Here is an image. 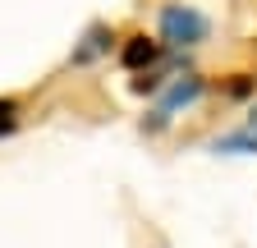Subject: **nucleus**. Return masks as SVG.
Instances as JSON below:
<instances>
[{"label": "nucleus", "mask_w": 257, "mask_h": 248, "mask_svg": "<svg viewBox=\"0 0 257 248\" xmlns=\"http://www.w3.org/2000/svg\"><path fill=\"white\" fill-rule=\"evenodd\" d=\"M207 19L198 10H188V5H170L166 14H161V37H166L170 46H198L207 37Z\"/></svg>", "instance_id": "1"}, {"label": "nucleus", "mask_w": 257, "mask_h": 248, "mask_svg": "<svg viewBox=\"0 0 257 248\" xmlns=\"http://www.w3.org/2000/svg\"><path fill=\"white\" fill-rule=\"evenodd\" d=\"M202 97V78H179V83H170V92L161 97V106H156V115L161 119H170L179 106H188V101H198Z\"/></svg>", "instance_id": "2"}, {"label": "nucleus", "mask_w": 257, "mask_h": 248, "mask_svg": "<svg viewBox=\"0 0 257 248\" xmlns=\"http://www.w3.org/2000/svg\"><path fill=\"white\" fill-rule=\"evenodd\" d=\"M156 55H161L156 42H147V37H128V46L119 51V65H124V69H147V65H156Z\"/></svg>", "instance_id": "3"}, {"label": "nucleus", "mask_w": 257, "mask_h": 248, "mask_svg": "<svg viewBox=\"0 0 257 248\" xmlns=\"http://www.w3.org/2000/svg\"><path fill=\"white\" fill-rule=\"evenodd\" d=\"M101 51H110V28L106 23H92L87 37H83V46L74 51V65H87V60H96Z\"/></svg>", "instance_id": "4"}, {"label": "nucleus", "mask_w": 257, "mask_h": 248, "mask_svg": "<svg viewBox=\"0 0 257 248\" xmlns=\"http://www.w3.org/2000/svg\"><path fill=\"white\" fill-rule=\"evenodd\" d=\"M211 147H216V152H257V110H252V119L243 124L239 134H225V138H216Z\"/></svg>", "instance_id": "5"}, {"label": "nucleus", "mask_w": 257, "mask_h": 248, "mask_svg": "<svg viewBox=\"0 0 257 248\" xmlns=\"http://www.w3.org/2000/svg\"><path fill=\"white\" fill-rule=\"evenodd\" d=\"M14 129H19V106H14L10 97H0V138L14 134Z\"/></svg>", "instance_id": "6"}]
</instances>
